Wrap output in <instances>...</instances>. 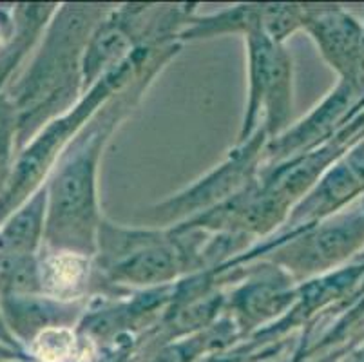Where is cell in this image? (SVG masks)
Returning a JSON list of instances; mask_svg holds the SVG:
<instances>
[{
	"instance_id": "6da1fadb",
	"label": "cell",
	"mask_w": 364,
	"mask_h": 362,
	"mask_svg": "<svg viewBox=\"0 0 364 362\" xmlns=\"http://www.w3.org/2000/svg\"><path fill=\"white\" fill-rule=\"evenodd\" d=\"M85 274L84 259L75 254H60L51 257L44 268V283L53 292H64L80 283Z\"/></svg>"
},
{
	"instance_id": "7a4b0ae2",
	"label": "cell",
	"mask_w": 364,
	"mask_h": 362,
	"mask_svg": "<svg viewBox=\"0 0 364 362\" xmlns=\"http://www.w3.org/2000/svg\"><path fill=\"white\" fill-rule=\"evenodd\" d=\"M75 351V334L68 328H48L35 339V355L42 362H65Z\"/></svg>"
},
{
	"instance_id": "3957f363",
	"label": "cell",
	"mask_w": 364,
	"mask_h": 362,
	"mask_svg": "<svg viewBox=\"0 0 364 362\" xmlns=\"http://www.w3.org/2000/svg\"><path fill=\"white\" fill-rule=\"evenodd\" d=\"M36 283V270L24 254L6 255L0 259V284L11 290H31Z\"/></svg>"
},
{
	"instance_id": "277c9868",
	"label": "cell",
	"mask_w": 364,
	"mask_h": 362,
	"mask_svg": "<svg viewBox=\"0 0 364 362\" xmlns=\"http://www.w3.org/2000/svg\"><path fill=\"white\" fill-rule=\"evenodd\" d=\"M38 219H41V211L38 208H28L22 212L6 230L4 239L6 245L15 250V254H24L35 243L36 232H38Z\"/></svg>"
},
{
	"instance_id": "5b68a950",
	"label": "cell",
	"mask_w": 364,
	"mask_h": 362,
	"mask_svg": "<svg viewBox=\"0 0 364 362\" xmlns=\"http://www.w3.org/2000/svg\"><path fill=\"white\" fill-rule=\"evenodd\" d=\"M131 275L138 279H152L161 277L165 272L171 268L168 263V255L161 250H149L138 255L134 261H131Z\"/></svg>"
}]
</instances>
